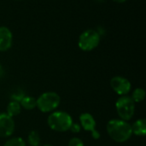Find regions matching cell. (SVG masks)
<instances>
[{
	"mask_svg": "<svg viewBox=\"0 0 146 146\" xmlns=\"http://www.w3.org/2000/svg\"><path fill=\"white\" fill-rule=\"evenodd\" d=\"M106 129L110 137L117 143L127 141L132 134L131 125L123 120H111L107 123Z\"/></svg>",
	"mask_w": 146,
	"mask_h": 146,
	"instance_id": "cell-1",
	"label": "cell"
},
{
	"mask_svg": "<svg viewBox=\"0 0 146 146\" xmlns=\"http://www.w3.org/2000/svg\"><path fill=\"white\" fill-rule=\"evenodd\" d=\"M73 122L71 115L64 111H55L49 115L47 120L48 126L50 129L59 133L69 131Z\"/></svg>",
	"mask_w": 146,
	"mask_h": 146,
	"instance_id": "cell-2",
	"label": "cell"
},
{
	"mask_svg": "<svg viewBox=\"0 0 146 146\" xmlns=\"http://www.w3.org/2000/svg\"><path fill=\"white\" fill-rule=\"evenodd\" d=\"M100 39L101 36L98 31L94 29H87L80 35L78 46L83 51H91L98 46Z\"/></svg>",
	"mask_w": 146,
	"mask_h": 146,
	"instance_id": "cell-3",
	"label": "cell"
},
{
	"mask_svg": "<svg viewBox=\"0 0 146 146\" xmlns=\"http://www.w3.org/2000/svg\"><path fill=\"white\" fill-rule=\"evenodd\" d=\"M61 98L59 95L53 92H48L41 94L37 99L38 109L43 113L52 112L59 106Z\"/></svg>",
	"mask_w": 146,
	"mask_h": 146,
	"instance_id": "cell-4",
	"label": "cell"
},
{
	"mask_svg": "<svg viewBox=\"0 0 146 146\" xmlns=\"http://www.w3.org/2000/svg\"><path fill=\"white\" fill-rule=\"evenodd\" d=\"M115 109L118 115L123 121H129L133 118L135 111V103L129 96H121L115 103Z\"/></svg>",
	"mask_w": 146,
	"mask_h": 146,
	"instance_id": "cell-5",
	"label": "cell"
},
{
	"mask_svg": "<svg viewBox=\"0 0 146 146\" xmlns=\"http://www.w3.org/2000/svg\"><path fill=\"white\" fill-rule=\"evenodd\" d=\"M80 127H82L84 130L90 132L94 139H98L100 138V133L96 130V121L91 114L82 113L80 115Z\"/></svg>",
	"mask_w": 146,
	"mask_h": 146,
	"instance_id": "cell-6",
	"label": "cell"
},
{
	"mask_svg": "<svg viewBox=\"0 0 146 146\" xmlns=\"http://www.w3.org/2000/svg\"><path fill=\"white\" fill-rule=\"evenodd\" d=\"M110 86L112 89L121 96H126L131 91L130 81L121 76H115L110 80Z\"/></svg>",
	"mask_w": 146,
	"mask_h": 146,
	"instance_id": "cell-7",
	"label": "cell"
},
{
	"mask_svg": "<svg viewBox=\"0 0 146 146\" xmlns=\"http://www.w3.org/2000/svg\"><path fill=\"white\" fill-rule=\"evenodd\" d=\"M15 131V121L12 117L6 113L0 114V137L7 138L13 134Z\"/></svg>",
	"mask_w": 146,
	"mask_h": 146,
	"instance_id": "cell-8",
	"label": "cell"
},
{
	"mask_svg": "<svg viewBox=\"0 0 146 146\" xmlns=\"http://www.w3.org/2000/svg\"><path fill=\"white\" fill-rule=\"evenodd\" d=\"M13 44L12 32L4 26L0 27V51H7Z\"/></svg>",
	"mask_w": 146,
	"mask_h": 146,
	"instance_id": "cell-9",
	"label": "cell"
},
{
	"mask_svg": "<svg viewBox=\"0 0 146 146\" xmlns=\"http://www.w3.org/2000/svg\"><path fill=\"white\" fill-rule=\"evenodd\" d=\"M132 127V132L137 136H145L146 134V121L145 119L137 120Z\"/></svg>",
	"mask_w": 146,
	"mask_h": 146,
	"instance_id": "cell-10",
	"label": "cell"
},
{
	"mask_svg": "<svg viewBox=\"0 0 146 146\" xmlns=\"http://www.w3.org/2000/svg\"><path fill=\"white\" fill-rule=\"evenodd\" d=\"M20 104L25 110H33L37 106V100L33 97H30V96L26 95L21 99V101L20 102Z\"/></svg>",
	"mask_w": 146,
	"mask_h": 146,
	"instance_id": "cell-11",
	"label": "cell"
},
{
	"mask_svg": "<svg viewBox=\"0 0 146 146\" xmlns=\"http://www.w3.org/2000/svg\"><path fill=\"white\" fill-rule=\"evenodd\" d=\"M21 104L15 101H11L7 106V113L6 114L13 118L14 116L18 115L21 113Z\"/></svg>",
	"mask_w": 146,
	"mask_h": 146,
	"instance_id": "cell-12",
	"label": "cell"
},
{
	"mask_svg": "<svg viewBox=\"0 0 146 146\" xmlns=\"http://www.w3.org/2000/svg\"><path fill=\"white\" fill-rule=\"evenodd\" d=\"M28 144L31 146H39L40 145V136L37 131H31L28 134Z\"/></svg>",
	"mask_w": 146,
	"mask_h": 146,
	"instance_id": "cell-13",
	"label": "cell"
},
{
	"mask_svg": "<svg viewBox=\"0 0 146 146\" xmlns=\"http://www.w3.org/2000/svg\"><path fill=\"white\" fill-rule=\"evenodd\" d=\"M145 98V91L143 88H136L132 95V99L134 103H140Z\"/></svg>",
	"mask_w": 146,
	"mask_h": 146,
	"instance_id": "cell-14",
	"label": "cell"
},
{
	"mask_svg": "<svg viewBox=\"0 0 146 146\" xmlns=\"http://www.w3.org/2000/svg\"><path fill=\"white\" fill-rule=\"evenodd\" d=\"M3 146H26V143L23 140V139L20 137H16L6 141Z\"/></svg>",
	"mask_w": 146,
	"mask_h": 146,
	"instance_id": "cell-15",
	"label": "cell"
},
{
	"mask_svg": "<svg viewBox=\"0 0 146 146\" xmlns=\"http://www.w3.org/2000/svg\"><path fill=\"white\" fill-rule=\"evenodd\" d=\"M26 96V94L24 93V92L22 90H16L15 92H14L11 95H10V98H11V100L12 101H15L17 103L20 104V102L21 101V99Z\"/></svg>",
	"mask_w": 146,
	"mask_h": 146,
	"instance_id": "cell-16",
	"label": "cell"
},
{
	"mask_svg": "<svg viewBox=\"0 0 146 146\" xmlns=\"http://www.w3.org/2000/svg\"><path fill=\"white\" fill-rule=\"evenodd\" d=\"M68 146H85L83 141L79 138H73L69 140Z\"/></svg>",
	"mask_w": 146,
	"mask_h": 146,
	"instance_id": "cell-17",
	"label": "cell"
},
{
	"mask_svg": "<svg viewBox=\"0 0 146 146\" xmlns=\"http://www.w3.org/2000/svg\"><path fill=\"white\" fill-rule=\"evenodd\" d=\"M80 129H81L80 125H79L78 123L73 122V124L71 125V127H70V128H69V131H71V132L74 133H78L80 132Z\"/></svg>",
	"mask_w": 146,
	"mask_h": 146,
	"instance_id": "cell-18",
	"label": "cell"
},
{
	"mask_svg": "<svg viewBox=\"0 0 146 146\" xmlns=\"http://www.w3.org/2000/svg\"><path fill=\"white\" fill-rule=\"evenodd\" d=\"M4 74V71H3V68L2 67V65L0 64V78H2Z\"/></svg>",
	"mask_w": 146,
	"mask_h": 146,
	"instance_id": "cell-19",
	"label": "cell"
},
{
	"mask_svg": "<svg viewBox=\"0 0 146 146\" xmlns=\"http://www.w3.org/2000/svg\"><path fill=\"white\" fill-rule=\"evenodd\" d=\"M112 1H114L115 3H125L127 0H112Z\"/></svg>",
	"mask_w": 146,
	"mask_h": 146,
	"instance_id": "cell-20",
	"label": "cell"
},
{
	"mask_svg": "<svg viewBox=\"0 0 146 146\" xmlns=\"http://www.w3.org/2000/svg\"><path fill=\"white\" fill-rule=\"evenodd\" d=\"M44 146H53V145H50V144H46V145H44Z\"/></svg>",
	"mask_w": 146,
	"mask_h": 146,
	"instance_id": "cell-21",
	"label": "cell"
},
{
	"mask_svg": "<svg viewBox=\"0 0 146 146\" xmlns=\"http://www.w3.org/2000/svg\"><path fill=\"white\" fill-rule=\"evenodd\" d=\"M97 1H98V2H102V1H104V0H97Z\"/></svg>",
	"mask_w": 146,
	"mask_h": 146,
	"instance_id": "cell-22",
	"label": "cell"
},
{
	"mask_svg": "<svg viewBox=\"0 0 146 146\" xmlns=\"http://www.w3.org/2000/svg\"><path fill=\"white\" fill-rule=\"evenodd\" d=\"M17 1H21V0H17Z\"/></svg>",
	"mask_w": 146,
	"mask_h": 146,
	"instance_id": "cell-23",
	"label": "cell"
}]
</instances>
